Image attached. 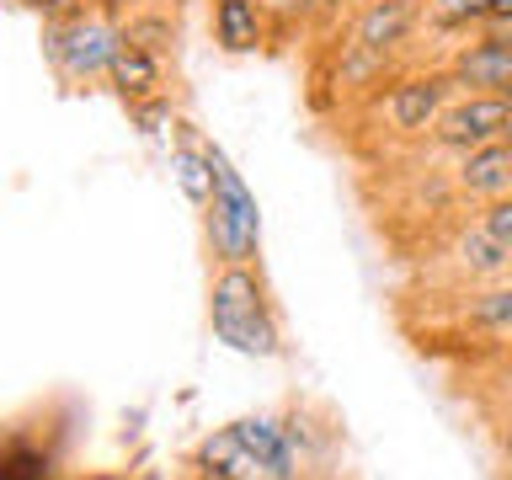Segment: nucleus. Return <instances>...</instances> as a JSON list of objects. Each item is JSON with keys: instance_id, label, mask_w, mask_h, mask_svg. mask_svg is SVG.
<instances>
[{"instance_id": "obj_1", "label": "nucleus", "mask_w": 512, "mask_h": 480, "mask_svg": "<svg viewBox=\"0 0 512 480\" xmlns=\"http://www.w3.org/2000/svg\"><path fill=\"white\" fill-rule=\"evenodd\" d=\"M208 331L240 358H283V315L262 262L208 267Z\"/></svg>"}, {"instance_id": "obj_2", "label": "nucleus", "mask_w": 512, "mask_h": 480, "mask_svg": "<svg viewBox=\"0 0 512 480\" xmlns=\"http://www.w3.org/2000/svg\"><path fill=\"white\" fill-rule=\"evenodd\" d=\"M203 246L208 267L224 262H256L262 256V208H256L251 187L240 182L230 155L208 144V203H203Z\"/></svg>"}, {"instance_id": "obj_3", "label": "nucleus", "mask_w": 512, "mask_h": 480, "mask_svg": "<svg viewBox=\"0 0 512 480\" xmlns=\"http://www.w3.org/2000/svg\"><path fill=\"white\" fill-rule=\"evenodd\" d=\"M118 48H123V22L118 16L70 11V16H59V22H43V59L54 64V75L75 91L107 80Z\"/></svg>"}, {"instance_id": "obj_4", "label": "nucleus", "mask_w": 512, "mask_h": 480, "mask_svg": "<svg viewBox=\"0 0 512 480\" xmlns=\"http://www.w3.org/2000/svg\"><path fill=\"white\" fill-rule=\"evenodd\" d=\"M459 96V80L448 75V64H427V70H411V75H395L384 80V91L374 96L379 118L390 134L400 139H422L432 134V123L443 118V107Z\"/></svg>"}, {"instance_id": "obj_5", "label": "nucleus", "mask_w": 512, "mask_h": 480, "mask_svg": "<svg viewBox=\"0 0 512 480\" xmlns=\"http://www.w3.org/2000/svg\"><path fill=\"white\" fill-rule=\"evenodd\" d=\"M507 118H512V102L502 91H459L454 102L443 107V118L432 123L427 139L448 155H464V150H480V144L502 139Z\"/></svg>"}, {"instance_id": "obj_6", "label": "nucleus", "mask_w": 512, "mask_h": 480, "mask_svg": "<svg viewBox=\"0 0 512 480\" xmlns=\"http://www.w3.org/2000/svg\"><path fill=\"white\" fill-rule=\"evenodd\" d=\"M443 64L459 80V91H507L512 86V43L491 27H475Z\"/></svg>"}, {"instance_id": "obj_7", "label": "nucleus", "mask_w": 512, "mask_h": 480, "mask_svg": "<svg viewBox=\"0 0 512 480\" xmlns=\"http://www.w3.org/2000/svg\"><path fill=\"white\" fill-rule=\"evenodd\" d=\"M416 32H422V0H363L347 22V38L358 48H374L384 59L400 43H411Z\"/></svg>"}, {"instance_id": "obj_8", "label": "nucleus", "mask_w": 512, "mask_h": 480, "mask_svg": "<svg viewBox=\"0 0 512 480\" xmlns=\"http://www.w3.org/2000/svg\"><path fill=\"white\" fill-rule=\"evenodd\" d=\"M454 192L470 203H496L512 192V144L507 139H491L480 150H464L459 166H454Z\"/></svg>"}, {"instance_id": "obj_9", "label": "nucleus", "mask_w": 512, "mask_h": 480, "mask_svg": "<svg viewBox=\"0 0 512 480\" xmlns=\"http://www.w3.org/2000/svg\"><path fill=\"white\" fill-rule=\"evenodd\" d=\"M208 32L224 54H256L272 43L267 11L256 0H208Z\"/></svg>"}, {"instance_id": "obj_10", "label": "nucleus", "mask_w": 512, "mask_h": 480, "mask_svg": "<svg viewBox=\"0 0 512 480\" xmlns=\"http://www.w3.org/2000/svg\"><path fill=\"white\" fill-rule=\"evenodd\" d=\"M107 86H112V96H118L123 107L155 102V96H166V59L150 54V48L123 43L118 59H112V70H107Z\"/></svg>"}, {"instance_id": "obj_11", "label": "nucleus", "mask_w": 512, "mask_h": 480, "mask_svg": "<svg viewBox=\"0 0 512 480\" xmlns=\"http://www.w3.org/2000/svg\"><path fill=\"white\" fill-rule=\"evenodd\" d=\"M187 464H192V470H203V475H214V480H262V464L251 459L246 443H240L235 422H224V427L208 432V438L187 454Z\"/></svg>"}, {"instance_id": "obj_12", "label": "nucleus", "mask_w": 512, "mask_h": 480, "mask_svg": "<svg viewBox=\"0 0 512 480\" xmlns=\"http://www.w3.org/2000/svg\"><path fill=\"white\" fill-rule=\"evenodd\" d=\"M454 326L470 336H512V278L480 283L475 294H464Z\"/></svg>"}, {"instance_id": "obj_13", "label": "nucleus", "mask_w": 512, "mask_h": 480, "mask_svg": "<svg viewBox=\"0 0 512 480\" xmlns=\"http://www.w3.org/2000/svg\"><path fill=\"white\" fill-rule=\"evenodd\" d=\"M176 128H182V144L171 150L176 187H182L187 198L203 208V203H208V144H198V139H192V134H187V123H176Z\"/></svg>"}, {"instance_id": "obj_14", "label": "nucleus", "mask_w": 512, "mask_h": 480, "mask_svg": "<svg viewBox=\"0 0 512 480\" xmlns=\"http://www.w3.org/2000/svg\"><path fill=\"white\" fill-rule=\"evenodd\" d=\"M123 43L150 48V54L166 59L176 48V22H171V16H160V11H139V16H128V22H123Z\"/></svg>"}, {"instance_id": "obj_15", "label": "nucleus", "mask_w": 512, "mask_h": 480, "mask_svg": "<svg viewBox=\"0 0 512 480\" xmlns=\"http://www.w3.org/2000/svg\"><path fill=\"white\" fill-rule=\"evenodd\" d=\"M256 6L267 11V27H272V38H278V32L304 27V11H310V0H256Z\"/></svg>"}, {"instance_id": "obj_16", "label": "nucleus", "mask_w": 512, "mask_h": 480, "mask_svg": "<svg viewBox=\"0 0 512 480\" xmlns=\"http://www.w3.org/2000/svg\"><path fill=\"white\" fill-rule=\"evenodd\" d=\"M480 224H486V230H491L496 240H507V246H512V192H507V198H496V203L480 208Z\"/></svg>"}, {"instance_id": "obj_17", "label": "nucleus", "mask_w": 512, "mask_h": 480, "mask_svg": "<svg viewBox=\"0 0 512 480\" xmlns=\"http://www.w3.org/2000/svg\"><path fill=\"white\" fill-rule=\"evenodd\" d=\"M486 27H491V32H502V38L512 43V16H496V22H486Z\"/></svg>"}, {"instance_id": "obj_18", "label": "nucleus", "mask_w": 512, "mask_h": 480, "mask_svg": "<svg viewBox=\"0 0 512 480\" xmlns=\"http://www.w3.org/2000/svg\"><path fill=\"white\" fill-rule=\"evenodd\" d=\"M496 16H512V0H491V22Z\"/></svg>"}, {"instance_id": "obj_19", "label": "nucleus", "mask_w": 512, "mask_h": 480, "mask_svg": "<svg viewBox=\"0 0 512 480\" xmlns=\"http://www.w3.org/2000/svg\"><path fill=\"white\" fill-rule=\"evenodd\" d=\"M182 480H214V475H203V470H192V464H187V475Z\"/></svg>"}, {"instance_id": "obj_20", "label": "nucleus", "mask_w": 512, "mask_h": 480, "mask_svg": "<svg viewBox=\"0 0 512 480\" xmlns=\"http://www.w3.org/2000/svg\"><path fill=\"white\" fill-rule=\"evenodd\" d=\"M502 96H507V102H512V86H507V91H502Z\"/></svg>"}]
</instances>
